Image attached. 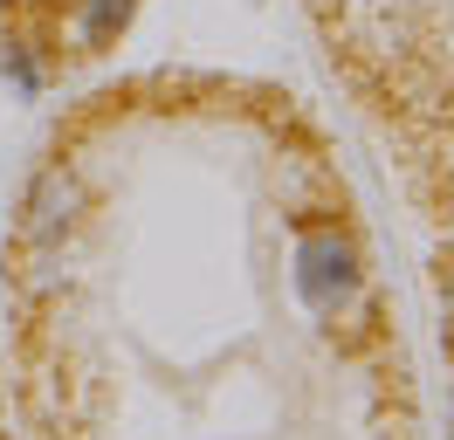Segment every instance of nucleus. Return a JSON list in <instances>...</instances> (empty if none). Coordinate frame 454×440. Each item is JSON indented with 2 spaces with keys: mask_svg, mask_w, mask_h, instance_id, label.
Returning a JSON list of instances; mask_svg holds the SVG:
<instances>
[{
  "mask_svg": "<svg viewBox=\"0 0 454 440\" xmlns=\"http://www.w3.org/2000/svg\"><path fill=\"white\" fill-rule=\"evenodd\" d=\"M145 0H0V76L21 90L62 82L104 62Z\"/></svg>",
  "mask_w": 454,
  "mask_h": 440,
  "instance_id": "nucleus-1",
  "label": "nucleus"
}]
</instances>
